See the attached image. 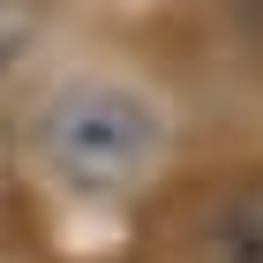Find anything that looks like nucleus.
Listing matches in <instances>:
<instances>
[{
    "label": "nucleus",
    "mask_w": 263,
    "mask_h": 263,
    "mask_svg": "<svg viewBox=\"0 0 263 263\" xmlns=\"http://www.w3.org/2000/svg\"><path fill=\"white\" fill-rule=\"evenodd\" d=\"M165 158V113L136 83L113 76H76L38 105V165L68 196L113 203L136 196Z\"/></svg>",
    "instance_id": "obj_1"
},
{
    "label": "nucleus",
    "mask_w": 263,
    "mask_h": 263,
    "mask_svg": "<svg viewBox=\"0 0 263 263\" xmlns=\"http://www.w3.org/2000/svg\"><path fill=\"white\" fill-rule=\"evenodd\" d=\"M181 263H263V165L196 203L181 233Z\"/></svg>",
    "instance_id": "obj_2"
}]
</instances>
